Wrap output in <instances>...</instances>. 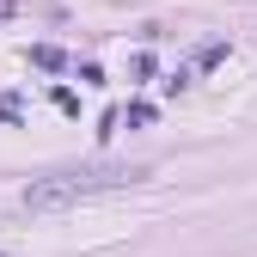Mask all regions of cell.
Listing matches in <instances>:
<instances>
[{
    "instance_id": "obj_1",
    "label": "cell",
    "mask_w": 257,
    "mask_h": 257,
    "mask_svg": "<svg viewBox=\"0 0 257 257\" xmlns=\"http://www.w3.org/2000/svg\"><path fill=\"white\" fill-rule=\"evenodd\" d=\"M147 166H74V172H49L25 190V208H68V202H86V196H104V190H122V184H141Z\"/></svg>"
}]
</instances>
